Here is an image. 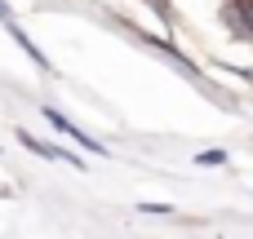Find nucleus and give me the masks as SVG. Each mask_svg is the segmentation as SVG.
<instances>
[{
  "label": "nucleus",
  "mask_w": 253,
  "mask_h": 239,
  "mask_svg": "<svg viewBox=\"0 0 253 239\" xmlns=\"http://www.w3.org/2000/svg\"><path fill=\"white\" fill-rule=\"evenodd\" d=\"M40 115H44V120L53 124V133H62V137H71V142H76V146H84L89 155H102V151H107V146H102L98 137H89V133H84V129H80L76 120H67V115H62L58 106H40Z\"/></svg>",
  "instance_id": "1"
},
{
  "label": "nucleus",
  "mask_w": 253,
  "mask_h": 239,
  "mask_svg": "<svg viewBox=\"0 0 253 239\" xmlns=\"http://www.w3.org/2000/svg\"><path fill=\"white\" fill-rule=\"evenodd\" d=\"M18 142H22L31 155H40V160H53V164H71V169H84V160H76L71 151H62V146H53V142H40V137H31L27 129H18Z\"/></svg>",
  "instance_id": "2"
},
{
  "label": "nucleus",
  "mask_w": 253,
  "mask_h": 239,
  "mask_svg": "<svg viewBox=\"0 0 253 239\" xmlns=\"http://www.w3.org/2000/svg\"><path fill=\"white\" fill-rule=\"evenodd\" d=\"M0 27H4V31H9V35H13V40H18V49H22V53H27V58H31V62H36V67H40V71H53V62H49V58H44V49H40V44H36V40H31V35H27V31H22V27H18V22H13V18H4V22H0Z\"/></svg>",
  "instance_id": "3"
},
{
  "label": "nucleus",
  "mask_w": 253,
  "mask_h": 239,
  "mask_svg": "<svg viewBox=\"0 0 253 239\" xmlns=\"http://www.w3.org/2000/svg\"><path fill=\"white\" fill-rule=\"evenodd\" d=\"M196 164H200V169H222V164H227V151H222V146H209V151L196 155Z\"/></svg>",
  "instance_id": "4"
},
{
  "label": "nucleus",
  "mask_w": 253,
  "mask_h": 239,
  "mask_svg": "<svg viewBox=\"0 0 253 239\" xmlns=\"http://www.w3.org/2000/svg\"><path fill=\"white\" fill-rule=\"evenodd\" d=\"M4 18H13V13H9V4H4V0H0V22H4Z\"/></svg>",
  "instance_id": "5"
}]
</instances>
